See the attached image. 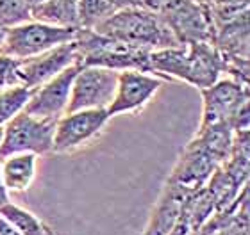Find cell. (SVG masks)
I'll list each match as a JSON object with an SVG mask.
<instances>
[{"instance_id":"1","label":"cell","mask_w":250,"mask_h":235,"mask_svg":"<svg viewBox=\"0 0 250 235\" xmlns=\"http://www.w3.org/2000/svg\"><path fill=\"white\" fill-rule=\"evenodd\" d=\"M93 31L115 41L146 48V50L179 45L172 31L163 21L161 15H156L141 5L115 11L107 20L102 21Z\"/></svg>"},{"instance_id":"2","label":"cell","mask_w":250,"mask_h":235,"mask_svg":"<svg viewBox=\"0 0 250 235\" xmlns=\"http://www.w3.org/2000/svg\"><path fill=\"white\" fill-rule=\"evenodd\" d=\"M79 29L54 27L34 20L21 21L18 25L7 27L0 43V54L13 59H27L47 52L50 48L73 41Z\"/></svg>"},{"instance_id":"3","label":"cell","mask_w":250,"mask_h":235,"mask_svg":"<svg viewBox=\"0 0 250 235\" xmlns=\"http://www.w3.org/2000/svg\"><path fill=\"white\" fill-rule=\"evenodd\" d=\"M58 120L36 118L21 109L15 114L2 128V146H0V159L13 153H36L38 157L52 152L54 128Z\"/></svg>"},{"instance_id":"4","label":"cell","mask_w":250,"mask_h":235,"mask_svg":"<svg viewBox=\"0 0 250 235\" xmlns=\"http://www.w3.org/2000/svg\"><path fill=\"white\" fill-rule=\"evenodd\" d=\"M111 116L107 109L72 110L59 116L54 128L52 152L72 153L93 143L102 134Z\"/></svg>"},{"instance_id":"5","label":"cell","mask_w":250,"mask_h":235,"mask_svg":"<svg viewBox=\"0 0 250 235\" xmlns=\"http://www.w3.org/2000/svg\"><path fill=\"white\" fill-rule=\"evenodd\" d=\"M118 72L102 66H79L73 77L66 112L84 109H107L113 100Z\"/></svg>"},{"instance_id":"6","label":"cell","mask_w":250,"mask_h":235,"mask_svg":"<svg viewBox=\"0 0 250 235\" xmlns=\"http://www.w3.org/2000/svg\"><path fill=\"white\" fill-rule=\"evenodd\" d=\"M204 100L202 121L198 128L216 125V123H229L232 127L234 116L241 107L249 104V84H243L232 77H220L209 88L200 89Z\"/></svg>"},{"instance_id":"7","label":"cell","mask_w":250,"mask_h":235,"mask_svg":"<svg viewBox=\"0 0 250 235\" xmlns=\"http://www.w3.org/2000/svg\"><path fill=\"white\" fill-rule=\"evenodd\" d=\"M161 86V78L150 72L122 70L118 72L113 100L107 105V114L115 118L120 114H134L138 110L145 109Z\"/></svg>"},{"instance_id":"8","label":"cell","mask_w":250,"mask_h":235,"mask_svg":"<svg viewBox=\"0 0 250 235\" xmlns=\"http://www.w3.org/2000/svg\"><path fill=\"white\" fill-rule=\"evenodd\" d=\"M73 63H79V48L75 39L32 57L18 59V78L21 86L34 89L61 73L62 70Z\"/></svg>"},{"instance_id":"9","label":"cell","mask_w":250,"mask_h":235,"mask_svg":"<svg viewBox=\"0 0 250 235\" xmlns=\"http://www.w3.org/2000/svg\"><path fill=\"white\" fill-rule=\"evenodd\" d=\"M79 66H81L79 63L70 64L61 73L31 89V96L27 100L23 110L36 118H47V120H58L59 116L64 114L70 100L73 77L77 73Z\"/></svg>"},{"instance_id":"10","label":"cell","mask_w":250,"mask_h":235,"mask_svg":"<svg viewBox=\"0 0 250 235\" xmlns=\"http://www.w3.org/2000/svg\"><path fill=\"white\" fill-rule=\"evenodd\" d=\"M184 66L181 80L206 89L225 73V57L211 41H193L184 47Z\"/></svg>"},{"instance_id":"11","label":"cell","mask_w":250,"mask_h":235,"mask_svg":"<svg viewBox=\"0 0 250 235\" xmlns=\"http://www.w3.org/2000/svg\"><path fill=\"white\" fill-rule=\"evenodd\" d=\"M179 45L193 41H209L208 16L191 0H168L161 15Z\"/></svg>"},{"instance_id":"12","label":"cell","mask_w":250,"mask_h":235,"mask_svg":"<svg viewBox=\"0 0 250 235\" xmlns=\"http://www.w3.org/2000/svg\"><path fill=\"white\" fill-rule=\"evenodd\" d=\"M0 173L5 189L11 193H25L36 180L38 155L36 153H13L2 159Z\"/></svg>"},{"instance_id":"13","label":"cell","mask_w":250,"mask_h":235,"mask_svg":"<svg viewBox=\"0 0 250 235\" xmlns=\"http://www.w3.org/2000/svg\"><path fill=\"white\" fill-rule=\"evenodd\" d=\"M31 20L54 27L79 29L77 0H45L31 9Z\"/></svg>"},{"instance_id":"14","label":"cell","mask_w":250,"mask_h":235,"mask_svg":"<svg viewBox=\"0 0 250 235\" xmlns=\"http://www.w3.org/2000/svg\"><path fill=\"white\" fill-rule=\"evenodd\" d=\"M0 216L9 221L20 235H56L52 228L45 225L36 214L13 203L11 199L7 203L0 205Z\"/></svg>"},{"instance_id":"15","label":"cell","mask_w":250,"mask_h":235,"mask_svg":"<svg viewBox=\"0 0 250 235\" xmlns=\"http://www.w3.org/2000/svg\"><path fill=\"white\" fill-rule=\"evenodd\" d=\"M115 7L107 0H77V16H79V29H89L93 31L107 20Z\"/></svg>"},{"instance_id":"16","label":"cell","mask_w":250,"mask_h":235,"mask_svg":"<svg viewBox=\"0 0 250 235\" xmlns=\"http://www.w3.org/2000/svg\"><path fill=\"white\" fill-rule=\"evenodd\" d=\"M31 96V89L25 86L0 89V127H4L15 114H18L25 107Z\"/></svg>"},{"instance_id":"17","label":"cell","mask_w":250,"mask_h":235,"mask_svg":"<svg viewBox=\"0 0 250 235\" xmlns=\"http://www.w3.org/2000/svg\"><path fill=\"white\" fill-rule=\"evenodd\" d=\"M211 21L220 27L249 13V0H211Z\"/></svg>"},{"instance_id":"18","label":"cell","mask_w":250,"mask_h":235,"mask_svg":"<svg viewBox=\"0 0 250 235\" xmlns=\"http://www.w3.org/2000/svg\"><path fill=\"white\" fill-rule=\"evenodd\" d=\"M31 20V11L21 0H0V29Z\"/></svg>"},{"instance_id":"19","label":"cell","mask_w":250,"mask_h":235,"mask_svg":"<svg viewBox=\"0 0 250 235\" xmlns=\"http://www.w3.org/2000/svg\"><path fill=\"white\" fill-rule=\"evenodd\" d=\"M21 86L18 78V59L0 54V89Z\"/></svg>"},{"instance_id":"20","label":"cell","mask_w":250,"mask_h":235,"mask_svg":"<svg viewBox=\"0 0 250 235\" xmlns=\"http://www.w3.org/2000/svg\"><path fill=\"white\" fill-rule=\"evenodd\" d=\"M116 11L124 9V7H136V5H141L143 2L141 0H107Z\"/></svg>"},{"instance_id":"21","label":"cell","mask_w":250,"mask_h":235,"mask_svg":"<svg viewBox=\"0 0 250 235\" xmlns=\"http://www.w3.org/2000/svg\"><path fill=\"white\" fill-rule=\"evenodd\" d=\"M0 235H20L15 226L11 225L9 221L0 216Z\"/></svg>"},{"instance_id":"22","label":"cell","mask_w":250,"mask_h":235,"mask_svg":"<svg viewBox=\"0 0 250 235\" xmlns=\"http://www.w3.org/2000/svg\"><path fill=\"white\" fill-rule=\"evenodd\" d=\"M9 201V191L5 189L4 180H2V173H0V205H4Z\"/></svg>"},{"instance_id":"23","label":"cell","mask_w":250,"mask_h":235,"mask_svg":"<svg viewBox=\"0 0 250 235\" xmlns=\"http://www.w3.org/2000/svg\"><path fill=\"white\" fill-rule=\"evenodd\" d=\"M21 2H23V4H25L27 7H29V11H31L32 7H36V5H40L42 2H45V0H21Z\"/></svg>"},{"instance_id":"24","label":"cell","mask_w":250,"mask_h":235,"mask_svg":"<svg viewBox=\"0 0 250 235\" xmlns=\"http://www.w3.org/2000/svg\"><path fill=\"white\" fill-rule=\"evenodd\" d=\"M2 136H4V128L0 127V146H2Z\"/></svg>"},{"instance_id":"25","label":"cell","mask_w":250,"mask_h":235,"mask_svg":"<svg viewBox=\"0 0 250 235\" xmlns=\"http://www.w3.org/2000/svg\"><path fill=\"white\" fill-rule=\"evenodd\" d=\"M4 31L5 29H0V43H2V37H4Z\"/></svg>"}]
</instances>
